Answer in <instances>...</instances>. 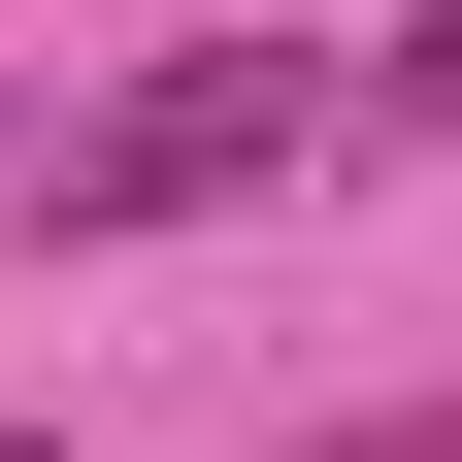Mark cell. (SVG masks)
<instances>
[{"label":"cell","mask_w":462,"mask_h":462,"mask_svg":"<svg viewBox=\"0 0 462 462\" xmlns=\"http://www.w3.org/2000/svg\"><path fill=\"white\" fill-rule=\"evenodd\" d=\"M298 133H330V67H298V33H199V67H133L99 133H33L0 199H33V231H199V199H264Z\"/></svg>","instance_id":"6da1fadb"},{"label":"cell","mask_w":462,"mask_h":462,"mask_svg":"<svg viewBox=\"0 0 462 462\" xmlns=\"http://www.w3.org/2000/svg\"><path fill=\"white\" fill-rule=\"evenodd\" d=\"M0 462H67V430H0Z\"/></svg>","instance_id":"3957f363"},{"label":"cell","mask_w":462,"mask_h":462,"mask_svg":"<svg viewBox=\"0 0 462 462\" xmlns=\"http://www.w3.org/2000/svg\"><path fill=\"white\" fill-rule=\"evenodd\" d=\"M364 99H396V133H462V0H430V33H396V67H364Z\"/></svg>","instance_id":"7a4b0ae2"}]
</instances>
